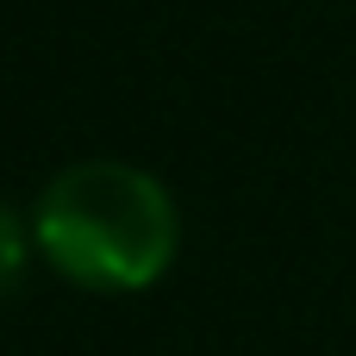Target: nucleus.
<instances>
[{
    "instance_id": "f257e3e1",
    "label": "nucleus",
    "mask_w": 356,
    "mask_h": 356,
    "mask_svg": "<svg viewBox=\"0 0 356 356\" xmlns=\"http://www.w3.org/2000/svg\"><path fill=\"white\" fill-rule=\"evenodd\" d=\"M175 200L131 163H75L38 200V250L81 288H150L175 263Z\"/></svg>"
},
{
    "instance_id": "f03ea898",
    "label": "nucleus",
    "mask_w": 356,
    "mask_h": 356,
    "mask_svg": "<svg viewBox=\"0 0 356 356\" xmlns=\"http://www.w3.org/2000/svg\"><path fill=\"white\" fill-rule=\"evenodd\" d=\"M19 269H25V232H19V219H13V213L0 207V300L13 294Z\"/></svg>"
}]
</instances>
